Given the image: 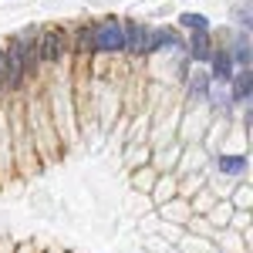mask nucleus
Instances as JSON below:
<instances>
[{
    "mask_svg": "<svg viewBox=\"0 0 253 253\" xmlns=\"http://www.w3.org/2000/svg\"><path fill=\"white\" fill-rule=\"evenodd\" d=\"M91 47H95V61H112L122 58L125 51V38H122V17L105 14V17L91 20Z\"/></svg>",
    "mask_w": 253,
    "mask_h": 253,
    "instance_id": "f257e3e1",
    "label": "nucleus"
},
{
    "mask_svg": "<svg viewBox=\"0 0 253 253\" xmlns=\"http://www.w3.org/2000/svg\"><path fill=\"white\" fill-rule=\"evenodd\" d=\"M247 172H250V149H216L206 166L210 179L240 182V179H247Z\"/></svg>",
    "mask_w": 253,
    "mask_h": 253,
    "instance_id": "f03ea898",
    "label": "nucleus"
},
{
    "mask_svg": "<svg viewBox=\"0 0 253 253\" xmlns=\"http://www.w3.org/2000/svg\"><path fill=\"white\" fill-rule=\"evenodd\" d=\"M38 58L41 68H61L68 58V31L64 27H38Z\"/></svg>",
    "mask_w": 253,
    "mask_h": 253,
    "instance_id": "7ed1b4c3",
    "label": "nucleus"
},
{
    "mask_svg": "<svg viewBox=\"0 0 253 253\" xmlns=\"http://www.w3.org/2000/svg\"><path fill=\"white\" fill-rule=\"evenodd\" d=\"M3 64H7V95L17 98L31 81H27V71H24V54H20V44L17 38L7 41V47H3Z\"/></svg>",
    "mask_w": 253,
    "mask_h": 253,
    "instance_id": "20e7f679",
    "label": "nucleus"
},
{
    "mask_svg": "<svg viewBox=\"0 0 253 253\" xmlns=\"http://www.w3.org/2000/svg\"><path fill=\"white\" fill-rule=\"evenodd\" d=\"M210 88H213V81L206 75V68H193L182 81V108H203L210 98Z\"/></svg>",
    "mask_w": 253,
    "mask_h": 253,
    "instance_id": "39448f33",
    "label": "nucleus"
},
{
    "mask_svg": "<svg viewBox=\"0 0 253 253\" xmlns=\"http://www.w3.org/2000/svg\"><path fill=\"white\" fill-rule=\"evenodd\" d=\"M145 27L149 24H142L135 17H122V38H125V58L128 61H145Z\"/></svg>",
    "mask_w": 253,
    "mask_h": 253,
    "instance_id": "423d86ee",
    "label": "nucleus"
},
{
    "mask_svg": "<svg viewBox=\"0 0 253 253\" xmlns=\"http://www.w3.org/2000/svg\"><path fill=\"white\" fill-rule=\"evenodd\" d=\"M206 75H210L213 84H230V78L236 75V64L226 51V44H213V54L206 61Z\"/></svg>",
    "mask_w": 253,
    "mask_h": 253,
    "instance_id": "0eeeda50",
    "label": "nucleus"
},
{
    "mask_svg": "<svg viewBox=\"0 0 253 253\" xmlns=\"http://www.w3.org/2000/svg\"><path fill=\"white\" fill-rule=\"evenodd\" d=\"M213 31H196V34H189L186 38V47H182V54H186V61L193 64V68H206V61H210V54H213Z\"/></svg>",
    "mask_w": 253,
    "mask_h": 253,
    "instance_id": "6e6552de",
    "label": "nucleus"
},
{
    "mask_svg": "<svg viewBox=\"0 0 253 253\" xmlns=\"http://www.w3.org/2000/svg\"><path fill=\"white\" fill-rule=\"evenodd\" d=\"M226 91H230V101H233V108H247L253 101V71L250 68H236V75L230 78L226 84Z\"/></svg>",
    "mask_w": 253,
    "mask_h": 253,
    "instance_id": "1a4fd4ad",
    "label": "nucleus"
},
{
    "mask_svg": "<svg viewBox=\"0 0 253 253\" xmlns=\"http://www.w3.org/2000/svg\"><path fill=\"white\" fill-rule=\"evenodd\" d=\"M156 216H159V223H169V226H182V230H186V223L193 219V210H189V199L175 196L169 203L156 206Z\"/></svg>",
    "mask_w": 253,
    "mask_h": 253,
    "instance_id": "9d476101",
    "label": "nucleus"
},
{
    "mask_svg": "<svg viewBox=\"0 0 253 253\" xmlns=\"http://www.w3.org/2000/svg\"><path fill=\"white\" fill-rule=\"evenodd\" d=\"M226 51H230V58H233L236 68H250L253 61V51H250V31H236L230 34V41H226Z\"/></svg>",
    "mask_w": 253,
    "mask_h": 253,
    "instance_id": "9b49d317",
    "label": "nucleus"
},
{
    "mask_svg": "<svg viewBox=\"0 0 253 253\" xmlns=\"http://www.w3.org/2000/svg\"><path fill=\"white\" fill-rule=\"evenodd\" d=\"M233 206H230V199H216L213 210L206 213V223H210V230L213 233H223V230H230V219H233Z\"/></svg>",
    "mask_w": 253,
    "mask_h": 253,
    "instance_id": "f8f14e48",
    "label": "nucleus"
},
{
    "mask_svg": "<svg viewBox=\"0 0 253 253\" xmlns=\"http://www.w3.org/2000/svg\"><path fill=\"white\" fill-rule=\"evenodd\" d=\"M175 196H179V179H175L172 172H162L156 179V186H152L149 199H152L156 206H162V203H169V199H175Z\"/></svg>",
    "mask_w": 253,
    "mask_h": 253,
    "instance_id": "ddd939ff",
    "label": "nucleus"
},
{
    "mask_svg": "<svg viewBox=\"0 0 253 253\" xmlns=\"http://www.w3.org/2000/svg\"><path fill=\"white\" fill-rule=\"evenodd\" d=\"M175 27L186 31V34H196V31H213V20L206 17V14H199V10H182L175 17Z\"/></svg>",
    "mask_w": 253,
    "mask_h": 253,
    "instance_id": "4468645a",
    "label": "nucleus"
},
{
    "mask_svg": "<svg viewBox=\"0 0 253 253\" xmlns=\"http://www.w3.org/2000/svg\"><path fill=\"white\" fill-rule=\"evenodd\" d=\"M156 179H159L156 166H152V162H145V166L132 169V189L142 193V196H149V193H152V186H156Z\"/></svg>",
    "mask_w": 253,
    "mask_h": 253,
    "instance_id": "2eb2a0df",
    "label": "nucleus"
},
{
    "mask_svg": "<svg viewBox=\"0 0 253 253\" xmlns=\"http://www.w3.org/2000/svg\"><path fill=\"white\" fill-rule=\"evenodd\" d=\"M230 206H233L236 213H250L253 210V189H250V182L243 179V182H236V189L230 193Z\"/></svg>",
    "mask_w": 253,
    "mask_h": 253,
    "instance_id": "dca6fc26",
    "label": "nucleus"
},
{
    "mask_svg": "<svg viewBox=\"0 0 253 253\" xmlns=\"http://www.w3.org/2000/svg\"><path fill=\"white\" fill-rule=\"evenodd\" d=\"M213 203H216L213 186H203L196 196H189V210H193V216H206L210 210H213Z\"/></svg>",
    "mask_w": 253,
    "mask_h": 253,
    "instance_id": "f3484780",
    "label": "nucleus"
},
{
    "mask_svg": "<svg viewBox=\"0 0 253 253\" xmlns=\"http://www.w3.org/2000/svg\"><path fill=\"white\" fill-rule=\"evenodd\" d=\"M152 156V145L149 142H135V145H125V162H128V169H138V166H145Z\"/></svg>",
    "mask_w": 253,
    "mask_h": 253,
    "instance_id": "a211bd4d",
    "label": "nucleus"
},
{
    "mask_svg": "<svg viewBox=\"0 0 253 253\" xmlns=\"http://www.w3.org/2000/svg\"><path fill=\"white\" fill-rule=\"evenodd\" d=\"M230 17H233V27H236V31H250V0L236 3Z\"/></svg>",
    "mask_w": 253,
    "mask_h": 253,
    "instance_id": "6ab92c4d",
    "label": "nucleus"
},
{
    "mask_svg": "<svg viewBox=\"0 0 253 253\" xmlns=\"http://www.w3.org/2000/svg\"><path fill=\"white\" fill-rule=\"evenodd\" d=\"M17 253H34V250H31V247H20V250Z\"/></svg>",
    "mask_w": 253,
    "mask_h": 253,
    "instance_id": "aec40b11",
    "label": "nucleus"
}]
</instances>
